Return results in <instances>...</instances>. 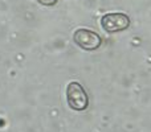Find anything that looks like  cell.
Returning a JSON list of instances; mask_svg holds the SVG:
<instances>
[{
    "label": "cell",
    "mask_w": 151,
    "mask_h": 132,
    "mask_svg": "<svg viewBox=\"0 0 151 132\" xmlns=\"http://www.w3.org/2000/svg\"><path fill=\"white\" fill-rule=\"evenodd\" d=\"M66 99L70 108L76 111H83L89 104V98L86 91L78 82H70L66 87Z\"/></svg>",
    "instance_id": "cell-1"
},
{
    "label": "cell",
    "mask_w": 151,
    "mask_h": 132,
    "mask_svg": "<svg viewBox=\"0 0 151 132\" xmlns=\"http://www.w3.org/2000/svg\"><path fill=\"white\" fill-rule=\"evenodd\" d=\"M130 25V19L127 15L121 12L106 13L101 17V26L109 33H117L122 32L129 28Z\"/></svg>",
    "instance_id": "cell-2"
},
{
    "label": "cell",
    "mask_w": 151,
    "mask_h": 132,
    "mask_svg": "<svg viewBox=\"0 0 151 132\" xmlns=\"http://www.w3.org/2000/svg\"><path fill=\"white\" fill-rule=\"evenodd\" d=\"M73 40L78 46L85 50H96L102 44V39L98 33L85 28L77 29L73 34Z\"/></svg>",
    "instance_id": "cell-3"
},
{
    "label": "cell",
    "mask_w": 151,
    "mask_h": 132,
    "mask_svg": "<svg viewBox=\"0 0 151 132\" xmlns=\"http://www.w3.org/2000/svg\"><path fill=\"white\" fill-rule=\"evenodd\" d=\"M40 4L47 5V7H50V5H55L57 3V0H37Z\"/></svg>",
    "instance_id": "cell-4"
}]
</instances>
